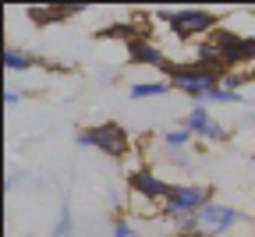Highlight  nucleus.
Segmentation results:
<instances>
[{
	"instance_id": "obj_20",
	"label": "nucleus",
	"mask_w": 255,
	"mask_h": 237,
	"mask_svg": "<svg viewBox=\"0 0 255 237\" xmlns=\"http://www.w3.org/2000/svg\"><path fill=\"white\" fill-rule=\"evenodd\" d=\"M245 60L255 64V39H245Z\"/></svg>"
},
{
	"instance_id": "obj_17",
	"label": "nucleus",
	"mask_w": 255,
	"mask_h": 237,
	"mask_svg": "<svg viewBox=\"0 0 255 237\" xmlns=\"http://www.w3.org/2000/svg\"><path fill=\"white\" fill-rule=\"evenodd\" d=\"M177 230H202V227H199V213H184V216H177Z\"/></svg>"
},
{
	"instance_id": "obj_10",
	"label": "nucleus",
	"mask_w": 255,
	"mask_h": 237,
	"mask_svg": "<svg viewBox=\"0 0 255 237\" xmlns=\"http://www.w3.org/2000/svg\"><path fill=\"white\" fill-rule=\"evenodd\" d=\"M78 7H28V18L36 25H50V21H64L68 14H75Z\"/></svg>"
},
{
	"instance_id": "obj_14",
	"label": "nucleus",
	"mask_w": 255,
	"mask_h": 237,
	"mask_svg": "<svg viewBox=\"0 0 255 237\" xmlns=\"http://www.w3.org/2000/svg\"><path fill=\"white\" fill-rule=\"evenodd\" d=\"M50 237H71V206H68V202L60 206V216H57V223H53Z\"/></svg>"
},
{
	"instance_id": "obj_8",
	"label": "nucleus",
	"mask_w": 255,
	"mask_h": 237,
	"mask_svg": "<svg viewBox=\"0 0 255 237\" xmlns=\"http://www.w3.org/2000/svg\"><path fill=\"white\" fill-rule=\"evenodd\" d=\"M142 28H145V25H135V21H114L110 28H103V32H100V36H103V39H124L128 46H131V43H138V39H142V36H138Z\"/></svg>"
},
{
	"instance_id": "obj_12",
	"label": "nucleus",
	"mask_w": 255,
	"mask_h": 237,
	"mask_svg": "<svg viewBox=\"0 0 255 237\" xmlns=\"http://www.w3.org/2000/svg\"><path fill=\"white\" fill-rule=\"evenodd\" d=\"M191 138H195V134H191L188 127H170V131L163 134V145H167L170 152H184V149L191 145Z\"/></svg>"
},
{
	"instance_id": "obj_9",
	"label": "nucleus",
	"mask_w": 255,
	"mask_h": 237,
	"mask_svg": "<svg viewBox=\"0 0 255 237\" xmlns=\"http://www.w3.org/2000/svg\"><path fill=\"white\" fill-rule=\"evenodd\" d=\"M170 89H174L170 82H135L128 89V96L131 99H156V96H167Z\"/></svg>"
},
{
	"instance_id": "obj_4",
	"label": "nucleus",
	"mask_w": 255,
	"mask_h": 237,
	"mask_svg": "<svg viewBox=\"0 0 255 237\" xmlns=\"http://www.w3.org/2000/svg\"><path fill=\"white\" fill-rule=\"evenodd\" d=\"M213 202V191L202 188V184H174L167 202H163V213L167 216H184V213H202L206 206Z\"/></svg>"
},
{
	"instance_id": "obj_5",
	"label": "nucleus",
	"mask_w": 255,
	"mask_h": 237,
	"mask_svg": "<svg viewBox=\"0 0 255 237\" xmlns=\"http://www.w3.org/2000/svg\"><path fill=\"white\" fill-rule=\"evenodd\" d=\"M128 57H131L135 64H145V67H156V71H163L167 78L177 71V64L167 57V50H163V46H156V43H149V39L131 43V46H128Z\"/></svg>"
},
{
	"instance_id": "obj_19",
	"label": "nucleus",
	"mask_w": 255,
	"mask_h": 237,
	"mask_svg": "<svg viewBox=\"0 0 255 237\" xmlns=\"http://www.w3.org/2000/svg\"><path fill=\"white\" fill-rule=\"evenodd\" d=\"M18 103H21V92H11V89H7V92H4V107L11 110V107H18Z\"/></svg>"
},
{
	"instance_id": "obj_15",
	"label": "nucleus",
	"mask_w": 255,
	"mask_h": 237,
	"mask_svg": "<svg viewBox=\"0 0 255 237\" xmlns=\"http://www.w3.org/2000/svg\"><path fill=\"white\" fill-rule=\"evenodd\" d=\"M199 138H206V142H227V138H231V134H227V127H223V124H216V120H209V124H206V131L199 134Z\"/></svg>"
},
{
	"instance_id": "obj_21",
	"label": "nucleus",
	"mask_w": 255,
	"mask_h": 237,
	"mask_svg": "<svg viewBox=\"0 0 255 237\" xmlns=\"http://www.w3.org/2000/svg\"><path fill=\"white\" fill-rule=\"evenodd\" d=\"M174 237H209V234L206 230H177Z\"/></svg>"
},
{
	"instance_id": "obj_2",
	"label": "nucleus",
	"mask_w": 255,
	"mask_h": 237,
	"mask_svg": "<svg viewBox=\"0 0 255 237\" xmlns=\"http://www.w3.org/2000/svg\"><path fill=\"white\" fill-rule=\"evenodd\" d=\"M220 78L223 75L209 71V67H202V64H177V71L170 75V85L177 92L191 96V99H199V103H206V99L220 89Z\"/></svg>"
},
{
	"instance_id": "obj_18",
	"label": "nucleus",
	"mask_w": 255,
	"mask_h": 237,
	"mask_svg": "<svg viewBox=\"0 0 255 237\" xmlns=\"http://www.w3.org/2000/svg\"><path fill=\"white\" fill-rule=\"evenodd\" d=\"M110 237H135V227L121 220V223H114V234H110Z\"/></svg>"
},
{
	"instance_id": "obj_7",
	"label": "nucleus",
	"mask_w": 255,
	"mask_h": 237,
	"mask_svg": "<svg viewBox=\"0 0 255 237\" xmlns=\"http://www.w3.org/2000/svg\"><path fill=\"white\" fill-rule=\"evenodd\" d=\"M238 220H241L238 209H231V206H216V202H209V206L199 213V227H202L209 237H216V234H223V230H231Z\"/></svg>"
},
{
	"instance_id": "obj_11",
	"label": "nucleus",
	"mask_w": 255,
	"mask_h": 237,
	"mask_svg": "<svg viewBox=\"0 0 255 237\" xmlns=\"http://www.w3.org/2000/svg\"><path fill=\"white\" fill-rule=\"evenodd\" d=\"M209 120H213V117H209V110H206V107L199 103V107H191V110H188V117L181 120V127H188L191 134H202Z\"/></svg>"
},
{
	"instance_id": "obj_13",
	"label": "nucleus",
	"mask_w": 255,
	"mask_h": 237,
	"mask_svg": "<svg viewBox=\"0 0 255 237\" xmlns=\"http://www.w3.org/2000/svg\"><path fill=\"white\" fill-rule=\"evenodd\" d=\"M32 64H36V60H32L25 50H11V46L4 50V67H7V71H28Z\"/></svg>"
},
{
	"instance_id": "obj_22",
	"label": "nucleus",
	"mask_w": 255,
	"mask_h": 237,
	"mask_svg": "<svg viewBox=\"0 0 255 237\" xmlns=\"http://www.w3.org/2000/svg\"><path fill=\"white\" fill-rule=\"evenodd\" d=\"M252 120H255V114H252Z\"/></svg>"
},
{
	"instance_id": "obj_6",
	"label": "nucleus",
	"mask_w": 255,
	"mask_h": 237,
	"mask_svg": "<svg viewBox=\"0 0 255 237\" xmlns=\"http://www.w3.org/2000/svg\"><path fill=\"white\" fill-rule=\"evenodd\" d=\"M131 191L138 195V198H145V202H167V195H170V188L174 184H167L163 177H156L152 170H145V166H138V170H131Z\"/></svg>"
},
{
	"instance_id": "obj_1",
	"label": "nucleus",
	"mask_w": 255,
	"mask_h": 237,
	"mask_svg": "<svg viewBox=\"0 0 255 237\" xmlns=\"http://www.w3.org/2000/svg\"><path fill=\"white\" fill-rule=\"evenodd\" d=\"M78 145L100 149V152H107L110 159H124L128 152H131V134H128L121 124L107 120V124H96V127H82V131H78Z\"/></svg>"
},
{
	"instance_id": "obj_16",
	"label": "nucleus",
	"mask_w": 255,
	"mask_h": 237,
	"mask_svg": "<svg viewBox=\"0 0 255 237\" xmlns=\"http://www.w3.org/2000/svg\"><path fill=\"white\" fill-rule=\"evenodd\" d=\"M206 103H241V92H231V89H223V85H220V89L206 99Z\"/></svg>"
},
{
	"instance_id": "obj_3",
	"label": "nucleus",
	"mask_w": 255,
	"mask_h": 237,
	"mask_svg": "<svg viewBox=\"0 0 255 237\" xmlns=\"http://www.w3.org/2000/svg\"><path fill=\"white\" fill-rule=\"evenodd\" d=\"M170 32L184 43V39H195V36H209L213 28H220V18L213 11H202V7H181L170 14Z\"/></svg>"
}]
</instances>
